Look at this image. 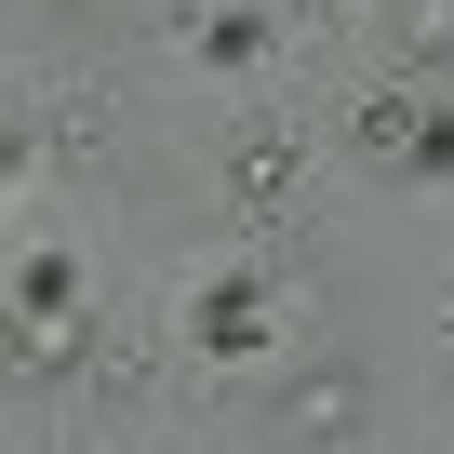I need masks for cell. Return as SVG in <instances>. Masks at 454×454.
<instances>
[{
  "label": "cell",
  "instance_id": "cell-1",
  "mask_svg": "<svg viewBox=\"0 0 454 454\" xmlns=\"http://www.w3.org/2000/svg\"><path fill=\"white\" fill-rule=\"evenodd\" d=\"M254 334H268V321H254V294H241V281L200 294V348H254Z\"/></svg>",
  "mask_w": 454,
  "mask_h": 454
}]
</instances>
